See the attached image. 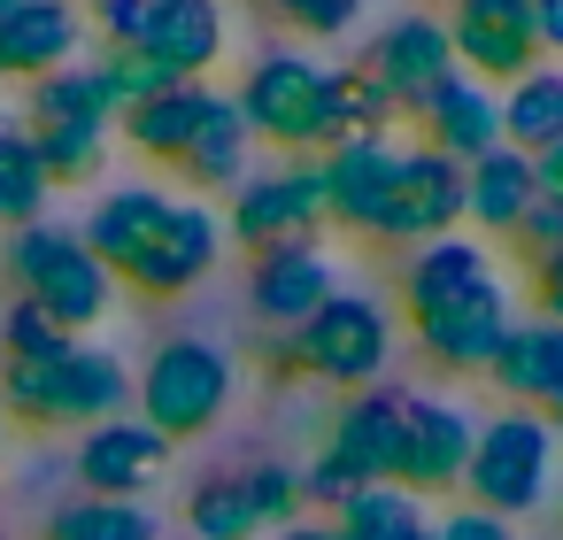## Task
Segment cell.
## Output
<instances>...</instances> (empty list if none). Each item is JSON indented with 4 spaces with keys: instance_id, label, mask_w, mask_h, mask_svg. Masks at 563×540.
<instances>
[{
    "instance_id": "6da1fadb",
    "label": "cell",
    "mask_w": 563,
    "mask_h": 540,
    "mask_svg": "<svg viewBox=\"0 0 563 540\" xmlns=\"http://www.w3.org/2000/svg\"><path fill=\"white\" fill-rule=\"evenodd\" d=\"M78 240L109 263V278L155 294V301L194 294L224 255V224L209 217V201H178L163 186H117L109 201H93Z\"/></svg>"
},
{
    "instance_id": "7a4b0ae2",
    "label": "cell",
    "mask_w": 563,
    "mask_h": 540,
    "mask_svg": "<svg viewBox=\"0 0 563 540\" xmlns=\"http://www.w3.org/2000/svg\"><path fill=\"white\" fill-rule=\"evenodd\" d=\"M132 401V371L109 355V348H55V355H32V363H0V409H9L16 425H109L124 417Z\"/></svg>"
},
{
    "instance_id": "3957f363",
    "label": "cell",
    "mask_w": 563,
    "mask_h": 540,
    "mask_svg": "<svg viewBox=\"0 0 563 540\" xmlns=\"http://www.w3.org/2000/svg\"><path fill=\"white\" fill-rule=\"evenodd\" d=\"M0 271H9V294L40 301L70 340H78L86 324H101L109 301H117L109 263H101L78 232H63V224H24V232H9V247H0Z\"/></svg>"
},
{
    "instance_id": "277c9868",
    "label": "cell",
    "mask_w": 563,
    "mask_h": 540,
    "mask_svg": "<svg viewBox=\"0 0 563 540\" xmlns=\"http://www.w3.org/2000/svg\"><path fill=\"white\" fill-rule=\"evenodd\" d=\"M463 486H471V509L486 517H525L548 502L555 486V425L540 409H501L478 440H471V463H463Z\"/></svg>"
},
{
    "instance_id": "5b68a950",
    "label": "cell",
    "mask_w": 563,
    "mask_h": 540,
    "mask_svg": "<svg viewBox=\"0 0 563 540\" xmlns=\"http://www.w3.org/2000/svg\"><path fill=\"white\" fill-rule=\"evenodd\" d=\"M140 417L178 448V440H201L224 409H232V355L209 348V340H163L140 371Z\"/></svg>"
},
{
    "instance_id": "8992f818",
    "label": "cell",
    "mask_w": 563,
    "mask_h": 540,
    "mask_svg": "<svg viewBox=\"0 0 563 540\" xmlns=\"http://www.w3.org/2000/svg\"><path fill=\"white\" fill-rule=\"evenodd\" d=\"M232 109L247 117V132L263 147H286V155H309L324 147V63L278 47V55H255L247 78L232 86Z\"/></svg>"
},
{
    "instance_id": "52a82bcc",
    "label": "cell",
    "mask_w": 563,
    "mask_h": 540,
    "mask_svg": "<svg viewBox=\"0 0 563 540\" xmlns=\"http://www.w3.org/2000/svg\"><path fill=\"white\" fill-rule=\"evenodd\" d=\"M294 340H301V371H309V378L355 386V394H363V386L386 371V355H394V324H386V309L363 301V294H332L309 324H294Z\"/></svg>"
},
{
    "instance_id": "ba28073f",
    "label": "cell",
    "mask_w": 563,
    "mask_h": 540,
    "mask_svg": "<svg viewBox=\"0 0 563 540\" xmlns=\"http://www.w3.org/2000/svg\"><path fill=\"white\" fill-rule=\"evenodd\" d=\"M363 70H371V86L386 93V109H394V117H424V109L463 78L440 16H401V24H386V32L371 40Z\"/></svg>"
},
{
    "instance_id": "9c48e42d",
    "label": "cell",
    "mask_w": 563,
    "mask_h": 540,
    "mask_svg": "<svg viewBox=\"0 0 563 540\" xmlns=\"http://www.w3.org/2000/svg\"><path fill=\"white\" fill-rule=\"evenodd\" d=\"M455 224H463V163H448V155H432V147H401L371 240L424 247V240H448Z\"/></svg>"
},
{
    "instance_id": "30bf717a",
    "label": "cell",
    "mask_w": 563,
    "mask_h": 540,
    "mask_svg": "<svg viewBox=\"0 0 563 540\" xmlns=\"http://www.w3.org/2000/svg\"><path fill=\"white\" fill-rule=\"evenodd\" d=\"M448 47H455V70H463L471 86H486V78L517 86V78L540 63L532 0H455V16H448Z\"/></svg>"
},
{
    "instance_id": "8fae6325",
    "label": "cell",
    "mask_w": 563,
    "mask_h": 540,
    "mask_svg": "<svg viewBox=\"0 0 563 540\" xmlns=\"http://www.w3.org/2000/svg\"><path fill=\"white\" fill-rule=\"evenodd\" d=\"M324 224V186H317V163H294V170H271V178H247L232 194V217L224 232L263 255V247H286V240H317Z\"/></svg>"
},
{
    "instance_id": "7c38bea8",
    "label": "cell",
    "mask_w": 563,
    "mask_h": 540,
    "mask_svg": "<svg viewBox=\"0 0 563 540\" xmlns=\"http://www.w3.org/2000/svg\"><path fill=\"white\" fill-rule=\"evenodd\" d=\"M471 440H478V425H471L448 394L401 386V478H394V486H409V494H448V486H463Z\"/></svg>"
},
{
    "instance_id": "4fadbf2b",
    "label": "cell",
    "mask_w": 563,
    "mask_h": 540,
    "mask_svg": "<svg viewBox=\"0 0 563 540\" xmlns=\"http://www.w3.org/2000/svg\"><path fill=\"white\" fill-rule=\"evenodd\" d=\"M409 324H417V348H424L440 371L471 378V371H494V355H501L517 309H509V294H501V278H494V286L455 294V301H440V309H424V317H409Z\"/></svg>"
},
{
    "instance_id": "5bb4252c",
    "label": "cell",
    "mask_w": 563,
    "mask_h": 540,
    "mask_svg": "<svg viewBox=\"0 0 563 540\" xmlns=\"http://www.w3.org/2000/svg\"><path fill=\"white\" fill-rule=\"evenodd\" d=\"M170 463V440L147 425V417H109V425H86L78 440V486L101 494V502H140Z\"/></svg>"
},
{
    "instance_id": "9a60e30c",
    "label": "cell",
    "mask_w": 563,
    "mask_h": 540,
    "mask_svg": "<svg viewBox=\"0 0 563 540\" xmlns=\"http://www.w3.org/2000/svg\"><path fill=\"white\" fill-rule=\"evenodd\" d=\"M324 455H340L363 486H394L401 478V386H363L340 401Z\"/></svg>"
},
{
    "instance_id": "2e32d148",
    "label": "cell",
    "mask_w": 563,
    "mask_h": 540,
    "mask_svg": "<svg viewBox=\"0 0 563 540\" xmlns=\"http://www.w3.org/2000/svg\"><path fill=\"white\" fill-rule=\"evenodd\" d=\"M78 40H86V16L78 0H16L0 16V78H55L78 63Z\"/></svg>"
},
{
    "instance_id": "e0dca14e",
    "label": "cell",
    "mask_w": 563,
    "mask_h": 540,
    "mask_svg": "<svg viewBox=\"0 0 563 540\" xmlns=\"http://www.w3.org/2000/svg\"><path fill=\"white\" fill-rule=\"evenodd\" d=\"M332 294H340V286H332V247H324V240H286V247H263V255H255V309H263V324L294 332V324H309Z\"/></svg>"
},
{
    "instance_id": "ac0fdd59",
    "label": "cell",
    "mask_w": 563,
    "mask_h": 540,
    "mask_svg": "<svg viewBox=\"0 0 563 540\" xmlns=\"http://www.w3.org/2000/svg\"><path fill=\"white\" fill-rule=\"evenodd\" d=\"M224 9L217 0H155L147 9V24H140V47L163 63V70H178L186 86H209V70L224 63Z\"/></svg>"
},
{
    "instance_id": "d6986e66",
    "label": "cell",
    "mask_w": 563,
    "mask_h": 540,
    "mask_svg": "<svg viewBox=\"0 0 563 540\" xmlns=\"http://www.w3.org/2000/svg\"><path fill=\"white\" fill-rule=\"evenodd\" d=\"M394 163H401V147H386V140H355V147H332V155L317 163V186H324V224L371 232V224H378V209H386Z\"/></svg>"
},
{
    "instance_id": "ffe728a7",
    "label": "cell",
    "mask_w": 563,
    "mask_h": 540,
    "mask_svg": "<svg viewBox=\"0 0 563 540\" xmlns=\"http://www.w3.org/2000/svg\"><path fill=\"white\" fill-rule=\"evenodd\" d=\"M478 286H494V255H486L478 240H463V232L424 240V247H409V263H401V309H409V317H424V309H440V301H455V294H478Z\"/></svg>"
},
{
    "instance_id": "44dd1931",
    "label": "cell",
    "mask_w": 563,
    "mask_h": 540,
    "mask_svg": "<svg viewBox=\"0 0 563 540\" xmlns=\"http://www.w3.org/2000/svg\"><path fill=\"white\" fill-rule=\"evenodd\" d=\"M417 124H424V147H432V155H448V163H478V155L501 147V93L455 78Z\"/></svg>"
},
{
    "instance_id": "7402d4cb",
    "label": "cell",
    "mask_w": 563,
    "mask_h": 540,
    "mask_svg": "<svg viewBox=\"0 0 563 540\" xmlns=\"http://www.w3.org/2000/svg\"><path fill=\"white\" fill-rule=\"evenodd\" d=\"M540 201V186H532V155H517V147H494V155H478V163H463V217L478 224V232H517L525 224V209Z\"/></svg>"
},
{
    "instance_id": "603a6c76",
    "label": "cell",
    "mask_w": 563,
    "mask_h": 540,
    "mask_svg": "<svg viewBox=\"0 0 563 540\" xmlns=\"http://www.w3.org/2000/svg\"><path fill=\"white\" fill-rule=\"evenodd\" d=\"M247 155H255L247 117L232 109V93H209L201 132H194V147H186V163H178V170H186L201 194H240V186H247Z\"/></svg>"
},
{
    "instance_id": "cb8c5ba5",
    "label": "cell",
    "mask_w": 563,
    "mask_h": 540,
    "mask_svg": "<svg viewBox=\"0 0 563 540\" xmlns=\"http://www.w3.org/2000/svg\"><path fill=\"white\" fill-rule=\"evenodd\" d=\"M501 394H509V409H540L555 386H563V324H509V340H501V355H494V371H486Z\"/></svg>"
},
{
    "instance_id": "d4e9b609",
    "label": "cell",
    "mask_w": 563,
    "mask_h": 540,
    "mask_svg": "<svg viewBox=\"0 0 563 540\" xmlns=\"http://www.w3.org/2000/svg\"><path fill=\"white\" fill-rule=\"evenodd\" d=\"M563 140V63H532L509 93H501V147L540 155Z\"/></svg>"
},
{
    "instance_id": "484cf974",
    "label": "cell",
    "mask_w": 563,
    "mask_h": 540,
    "mask_svg": "<svg viewBox=\"0 0 563 540\" xmlns=\"http://www.w3.org/2000/svg\"><path fill=\"white\" fill-rule=\"evenodd\" d=\"M47 201H55V178L40 170V147L32 132L0 109V224L24 232V224H47Z\"/></svg>"
},
{
    "instance_id": "4316f807",
    "label": "cell",
    "mask_w": 563,
    "mask_h": 540,
    "mask_svg": "<svg viewBox=\"0 0 563 540\" xmlns=\"http://www.w3.org/2000/svg\"><path fill=\"white\" fill-rule=\"evenodd\" d=\"M209 93H217V86H170V93L140 101V109L124 117V140H132L140 155H155V163H186V147H194V132H201Z\"/></svg>"
},
{
    "instance_id": "83f0119b",
    "label": "cell",
    "mask_w": 563,
    "mask_h": 540,
    "mask_svg": "<svg viewBox=\"0 0 563 540\" xmlns=\"http://www.w3.org/2000/svg\"><path fill=\"white\" fill-rule=\"evenodd\" d=\"M386 124H394V109H386V93L371 86L363 63L324 70V155L355 147V140H386Z\"/></svg>"
},
{
    "instance_id": "f1b7e54d",
    "label": "cell",
    "mask_w": 563,
    "mask_h": 540,
    "mask_svg": "<svg viewBox=\"0 0 563 540\" xmlns=\"http://www.w3.org/2000/svg\"><path fill=\"white\" fill-rule=\"evenodd\" d=\"M24 124L32 132L40 124H117V101H109L93 63H70V70H55V78H40L24 93Z\"/></svg>"
},
{
    "instance_id": "f546056e",
    "label": "cell",
    "mask_w": 563,
    "mask_h": 540,
    "mask_svg": "<svg viewBox=\"0 0 563 540\" xmlns=\"http://www.w3.org/2000/svg\"><path fill=\"white\" fill-rule=\"evenodd\" d=\"M47 540H163L147 502H101V494H70L47 517Z\"/></svg>"
},
{
    "instance_id": "4dcf8cb0",
    "label": "cell",
    "mask_w": 563,
    "mask_h": 540,
    "mask_svg": "<svg viewBox=\"0 0 563 540\" xmlns=\"http://www.w3.org/2000/svg\"><path fill=\"white\" fill-rule=\"evenodd\" d=\"M186 540H263L240 471H217V478H201V486L186 494Z\"/></svg>"
},
{
    "instance_id": "1f68e13d",
    "label": "cell",
    "mask_w": 563,
    "mask_h": 540,
    "mask_svg": "<svg viewBox=\"0 0 563 540\" xmlns=\"http://www.w3.org/2000/svg\"><path fill=\"white\" fill-rule=\"evenodd\" d=\"M332 532L340 540H417L424 532V502L409 486H363L355 502L332 509Z\"/></svg>"
},
{
    "instance_id": "d6a6232c",
    "label": "cell",
    "mask_w": 563,
    "mask_h": 540,
    "mask_svg": "<svg viewBox=\"0 0 563 540\" xmlns=\"http://www.w3.org/2000/svg\"><path fill=\"white\" fill-rule=\"evenodd\" d=\"M24 132H32V124H24ZM32 147H40V170H47L55 186H86V178H101V163H109V124H40Z\"/></svg>"
},
{
    "instance_id": "836d02e7",
    "label": "cell",
    "mask_w": 563,
    "mask_h": 540,
    "mask_svg": "<svg viewBox=\"0 0 563 540\" xmlns=\"http://www.w3.org/2000/svg\"><path fill=\"white\" fill-rule=\"evenodd\" d=\"M93 70H101V86H109V101H117V117H132L140 101H155V93H170V86H186V78H178V70H163V63H155L147 47H109V55H101Z\"/></svg>"
},
{
    "instance_id": "e575fe53",
    "label": "cell",
    "mask_w": 563,
    "mask_h": 540,
    "mask_svg": "<svg viewBox=\"0 0 563 540\" xmlns=\"http://www.w3.org/2000/svg\"><path fill=\"white\" fill-rule=\"evenodd\" d=\"M55 348H70V332L40 301L9 294V309H0V363H32V355H55Z\"/></svg>"
},
{
    "instance_id": "d590c367",
    "label": "cell",
    "mask_w": 563,
    "mask_h": 540,
    "mask_svg": "<svg viewBox=\"0 0 563 540\" xmlns=\"http://www.w3.org/2000/svg\"><path fill=\"white\" fill-rule=\"evenodd\" d=\"M240 478H247L255 525H271V532L301 525V471H294V463H255V471H240Z\"/></svg>"
},
{
    "instance_id": "8d00e7d4",
    "label": "cell",
    "mask_w": 563,
    "mask_h": 540,
    "mask_svg": "<svg viewBox=\"0 0 563 540\" xmlns=\"http://www.w3.org/2000/svg\"><path fill=\"white\" fill-rule=\"evenodd\" d=\"M263 16L294 24V32H317V40H340L355 16H363V0H255Z\"/></svg>"
},
{
    "instance_id": "74e56055",
    "label": "cell",
    "mask_w": 563,
    "mask_h": 540,
    "mask_svg": "<svg viewBox=\"0 0 563 540\" xmlns=\"http://www.w3.org/2000/svg\"><path fill=\"white\" fill-rule=\"evenodd\" d=\"M355 494H363V478H355L340 455L317 448V463L301 471V509H340V502H355Z\"/></svg>"
},
{
    "instance_id": "f35d334b",
    "label": "cell",
    "mask_w": 563,
    "mask_h": 540,
    "mask_svg": "<svg viewBox=\"0 0 563 540\" xmlns=\"http://www.w3.org/2000/svg\"><path fill=\"white\" fill-rule=\"evenodd\" d=\"M509 247H517L525 263H548V255H563V201H532V209H525V224L509 232Z\"/></svg>"
},
{
    "instance_id": "ab89813d",
    "label": "cell",
    "mask_w": 563,
    "mask_h": 540,
    "mask_svg": "<svg viewBox=\"0 0 563 540\" xmlns=\"http://www.w3.org/2000/svg\"><path fill=\"white\" fill-rule=\"evenodd\" d=\"M155 0H86V24H101L109 47H140V24H147Z\"/></svg>"
},
{
    "instance_id": "60d3db41",
    "label": "cell",
    "mask_w": 563,
    "mask_h": 540,
    "mask_svg": "<svg viewBox=\"0 0 563 540\" xmlns=\"http://www.w3.org/2000/svg\"><path fill=\"white\" fill-rule=\"evenodd\" d=\"M432 532H440V540H517V525H501V517H486V509H448Z\"/></svg>"
},
{
    "instance_id": "b9f144b4",
    "label": "cell",
    "mask_w": 563,
    "mask_h": 540,
    "mask_svg": "<svg viewBox=\"0 0 563 540\" xmlns=\"http://www.w3.org/2000/svg\"><path fill=\"white\" fill-rule=\"evenodd\" d=\"M263 363H271V378H278V386L309 378V371H301V340H294V332H278V324H263Z\"/></svg>"
},
{
    "instance_id": "7bdbcfd3",
    "label": "cell",
    "mask_w": 563,
    "mask_h": 540,
    "mask_svg": "<svg viewBox=\"0 0 563 540\" xmlns=\"http://www.w3.org/2000/svg\"><path fill=\"white\" fill-rule=\"evenodd\" d=\"M532 301H540V324H563V255L532 263Z\"/></svg>"
},
{
    "instance_id": "ee69618b",
    "label": "cell",
    "mask_w": 563,
    "mask_h": 540,
    "mask_svg": "<svg viewBox=\"0 0 563 540\" xmlns=\"http://www.w3.org/2000/svg\"><path fill=\"white\" fill-rule=\"evenodd\" d=\"M532 32H540V55L563 63V0H532Z\"/></svg>"
},
{
    "instance_id": "f6af8a7d",
    "label": "cell",
    "mask_w": 563,
    "mask_h": 540,
    "mask_svg": "<svg viewBox=\"0 0 563 540\" xmlns=\"http://www.w3.org/2000/svg\"><path fill=\"white\" fill-rule=\"evenodd\" d=\"M532 186H540V201H563V140L532 155Z\"/></svg>"
},
{
    "instance_id": "bcb514c9",
    "label": "cell",
    "mask_w": 563,
    "mask_h": 540,
    "mask_svg": "<svg viewBox=\"0 0 563 540\" xmlns=\"http://www.w3.org/2000/svg\"><path fill=\"white\" fill-rule=\"evenodd\" d=\"M271 540H340V532L317 525V517H301V525H286V532H271Z\"/></svg>"
},
{
    "instance_id": "7dc6e473",
    "label": "cell",
    "mask_w": 563,
    "mask_h": 540,
    "mask_svg": "<svg viewBox=\"0 0 563 540\" xmlns=\"http://www.w3.org/2000/svg\"><path fill=\"white\" fill-rule=\"evenodd\" d=\"M540 417H548V425H555V440H563V386H555V394L540 401Z\"/></svg>"
},
{
    "instance_id": "c3c4849f",
    "label": "cell",
    "mask_w": 563,
    "mask_h": 540,
    "mask_svg": "<svg viewBox=\"0 0 563 540\" xmlns=\"http://www.w3.org/2000/svg\"><path fill=\"white\" fill-rule=\"evenodd\" d=\"M0 440H9V409H0Z\"/></svg>"
},
{
    "instance_id": "681fc988",
    "label": "cell",
    "mask_w": 563,
    "mask_h": 540,
    "mask_svg": "<svg viewBox=\"0 0 563 540\" xmlns=\"http://www.w3.org/2000/svg\"><path fill=\"white\" fill-rule=\"evenodd\" d=\"M417 540H440V532H432V525H424V532H417Z\"/></svg>"
},
{
    "instance_id": "f907efd6",
    "label": "cell",
    "mask_w": 563,
    "mask_h": 540,
    "mask_svg": "<svg viewBox=\"0 0 563 540\" xmlns=\"http://www.w3.org/2000/svg\"><path fill=\"white\" fill-rule=\"evenodd\" d=\"M9 9H16V0H0V16H9Z\"/></svg>"
},
{
    "instance_id": "816d5d0a",
    "label": "cell",
    "mask_w": 563,
    "mask_h": 540,
    "mask_svg": "<svg viewBox=\"0 0 563 540\" xmlns=\"http://www.w3.org/2000/svg\"><path fill=\"white\" fill-rule=\"evenodd\" d=\"M448 9H455V0H448Z\"/></svg>"
}]
</instances>
